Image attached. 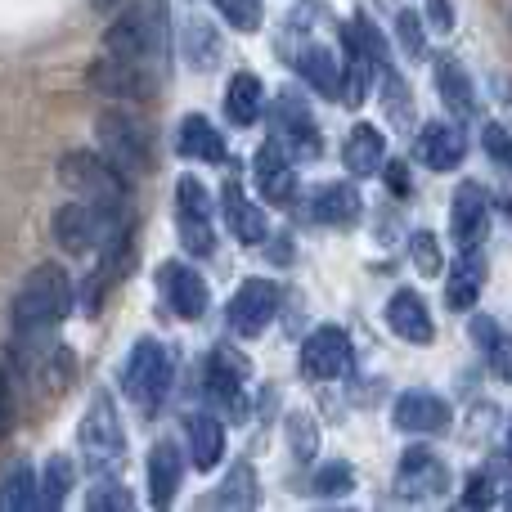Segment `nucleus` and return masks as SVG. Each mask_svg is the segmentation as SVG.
Segmentation results:
<instances>
[{"label":"nucleus","mask_w":512,"mask_h":512,"mask_svg":"<svg viewBox=\"0 0 512 512\" xmlns=\"http://www.w3.org/2000/svg\"><path fill=\"white\" fill-rule=\"evenodd\" d=\"M72 310V283L59 265H36L14 292L9 306V328L23 346H36L41 337H50L54 328L68 319Z\"/></svg>","instance_id":"obj_1"},{"label":"nucleus","mask_w":512,"mask_h":512,"mask_svg":"<svg viewBox=\"0 0 512 512\" xmlns=\"http://www.w3.org/2000/svg\"><path fill=\"white\" fill-rule=\"evenodd\" d=\"M171 378H176V360L158 337H140L122 364V396L144 414H158L162 400L171 396Z\"/></svg>","instance_id":"obj_2"},{"label":"nucleus","mask_w":512,"mask_h":512,"mask_svg":"<svg viewBox=\"0 0 512 512\" xmlns=\"http://www.w3.org/2000/svg\"><path fill=\"white\" fill-rule=\"evenodd\" d=\"M77 445H81V459L86 468L95 472H113L117 463L126 459V432H122V418H117V405L108 391H95L90 396V409L77 427Z\"/></svg>","instance_id":"obj_3"},{"label":"nucleus","mask_w":512,"mask_h":512,"mask_svg":"<svg viewBox=\"0 0 512 512\" xmlns=\"http://www.w3.org/2000/svg\"><path fill=\"white\" fill-rule=\"evenodd\" d=\"M95 140H99V153H104L122 176H144V171H153V144H149V131H144L140 117L113 108V113H104L95 122Z\"/></svg>","instance_id":"obj_4"},{"label":"nucleus","mask_w":512,"mask_h":512,"mask_svg":"<svg viewBox=\"0 0 512 512\" xmlns=\"http://www.w3.org/2000/svg\"><path fill=\"white\" fill-rule=\"evenodd\" d=\"M59 180L72 189L77 198L99 207H126V176L104 158V153H68L59 162Z\"/></svg>","instance_id":"obj_5"},{"label":"nucleus","mask_w":512,"mask_h":512,"mask_svg":"<svg viewBox=\"0 0 512 512\" xmlns=\"http://www.w3.org/2000/svg\"><path fill=\"white\" fill-rule=\"evenodd\" d=\"M176 230L189 256H212L216 234H212V194L198 176L176 180Z\"/></svg>","instance_id":"obj_6"},{"label":"nucleus","mask_w":512,"mask_h":512,"mask_svg":"<svg viewBox=\"0 0 512 512\" xmlns=\"http://www.w3.org/2000/svg\"><path fill=\"white\" fill-rule=\"evenodd\" d=\"M104 54H117V59L131 63L162 54V18H153V9H122L104 32Z\"/></svg>","instance_id":"obj_7"},{"label":"nucleus","mask_w":512,"mask_h":512,"mask_svg":"<svg viewBox=\"0 0 512 512\" xmlns=\"http://www.w3.org/2000/svg\"><path fill=\"white\" fill-rule=\"evenodd\" d=\"M346 369H351V337L337 324H319L301 342V373L310 382H337Z\"/></svg>","instance_id":"obj_8"},{"label":"nucleus","mask_w":512,"mask_h":512,"mask_svg":"<svg viewBox=\"0 0 512 512\" xmlns=\"http://www.w3.org/2000/svg\"><path fill=\"white\" fill-rule=\"evenodd\" d=\"M274 310H279V288L270 279H243L234 288L230 306H225V319L239 337H261L270 328Z\"/></svg>","instance_id":"obj_9"},{"label":"nucleus","mask_w":512,"mask_h":512,"mask_svg":"<svg viewBox=\"0 0 512 512\" xmlns=\"http://www.w3.org/2000/svg\"><path fill=\"white\" fill-rule=\"evenodd\" d=\"M270 122H274V140L283 144V153H288V158H319L324 140H319V131H315V117H310L306 99L279 95Z\"/></svg>","instance_id":"obj_10"},{"label":"nucleus","mask_w":512,"mask_h":512,"mask_svg":"<svg viewBox=\"0 0 512 512\" xmlns=\"http://www.w3.org/2000/svg\"><path fill=\"white\" fill-rule=\"evenodd\" d=\"M158 288H162V297H167L171 315H180V319H203L207 315L212 292H207V279L194 270V265L162 261L158 265Z\"/></svg>","instance_id":"obj_11"},{"label":"nucleus","mask_w":512,"mask_h":512,"mask_svg":"<svg viewBox=\"0 0 512 512\" xmlns=\"http://www.w3.org/2000/svg\"><path fill=\"white\" fill-rule=\"evenodd\" d=\"M243 378H248V364L230 351H212L203 369V391L216 400L221 409H230L234 423L248 418V396H243Z\"/></svg>","instance_id":"obj_12"},{"label":"nucleus","mask_w":512,"mask_h":512,"mask_svg":"<svg viewBox=\"0 0 512 512\" xmlns=\"http://www.w3.org/2000/svg\"><path fill=\"white\" fill-rule=\"evenodd\" d=\"M86 81L108 99H149L153 95V77L131 59H117V54H99L86 68Z\"/></svg>","instance_id":"obj_13"},{"label":"nucleus","mask_w":512,"mask_h":512,"mask_svg":"<svg viewBox=\"0 0 512 512\" xmlns=\"http://www.w3.org/2000/svg\"><path fill=\"white\" fill-rule=\"evenodd\" d=\"M486 230H490L486 189H481L477 180H463V185L454 189V203H450V234H454V243H459V252L463 248H481Z\"/></svg>","instance_id":"obj_14"},{"label":"nucleus","mask_w":512,"mask_h":512,"mask_svg":"<svg viewBox=\"0 0 512 512\" xmlns=\"http://www.w3.org/2000/svg\"><path fill=\"white\" fill-rule=\"evenodd\" d=\"M252 176H256V189H261L265 203L274 207H288L297 198V171H292V158L283 153L279 140H265L252 158Z\"/></svg>","instance_id":"obj_15"},{"label":"nucleus","mask_w":512,"mask_h":512,"mask_svg":"<svg viewBox=\"0 0 512 512\" xmlns=\"http://www.w3.org/2000/svg\"><path fill=\"white\" fill-rule=\"evenodd\" d=\"M468 153V135L454 122H423V131L414 135V158L427 171H454Z\"/></svg>","instance_id":"obj_16"},{"label":"nucleus","mask_w":512,"mask_h":512,"mask_svg":"<svg viewBox=\"0 0 512 512\" xmlns=\"http://www.w3.org/2000/svg\"><path fill=\"white\" fill-rule=\"evenodd\" d=\"M445 486H450V472H445V463L436 459L432 450H405V459H400V472H396V495L400 499L418 504V499L441 495Z\"/></svg>","instance_id":"obj_17"},{"label":"nucleus","mask_w":512,"mask_h":512,"mask_svg":"<svg viewBox=\"0 0 512 512\" xmlns=\"http://www.w3.org/2000/svg\"><path fill=\"white\" fill-rule=\"evenodd\" d=\"M387 328L409 346H432L436 342L432 310H427L423 292H414V288H400L396 297L387 301Z\"/></svg>","instance_id":"obj_18"},{"label":"nucleus","mask_w":512,"mask_h":512,"mask_svg":"<svg viewBox=\"0 0 512 512\" xmlns=\"http://www.w3.org/2000/svg\"><path fill=\"white\" fill-rule=\"evenodd\" d=\"M396 427L409 436H436L450 427V405H445L436 391L414 387L396 400Z\"/></svg>","instance_id":"obj_19"},{"label":"nucleus","mask_w":512,"mask_h":512,"mask_svg":"<svg viewBox=\"0 0 512 512\" xmlns=\"http://www.w3.org/2000/svg\"><path fill=\"white\" fill-rule=\"evenodd\" d=\"M185 481V454L176 441H158L149 450V504L153 508H171Z\"/></svg>","instance_id":"obj_20"},{"label":"nucleus","mask_w":512,"mask_h":512,"mask_svg":"<svg viewBox=\"0 0 512 512\" xmlns=\"http://www.w3.org/2000/svg\"><path fill=\"white\" fill-rule=\"evenodd\" d=\"M221 212H225V225H230V234L239 243H265V234H270V221H265V212L256 203H248V194H243L239 180H230V185L221 189Z\"/></svg>","instance_id":"obj_21"},{"label":"nucleus","mask_w":512,"mask_h":512,"mask_svg":"<svg viewBox=\"0 0 512 512\" xmlns=\"http://www.w3.org/2000/svg\"><path fill=\"white\" fill-rule=\"evenodd\" d=\"M176 153H180V158H189V162L221 167L230 149H225V135L216 131V126L207 122L203 113H189L185 122H180V131H176Z\"/></svg>","instance_id":"obj_22"},{"label":"nucleus","mask_w":512,"mask_h":512,"mask_svg":"<svg viewBox=\"0 0 512 512\" xmlns=\"http://www.w3.org/2000/svg\"><path fill=\"white\" fill-rule=\"evenodd\" d=\"M481 288H486V256L481 248H463L459 265L450 270V279H445V306L459 315V310H472L481 297Z\"/></svg>","instance_id":"obj_23"},{"label":"nucleus","mask_w":512,"mask_h":512,"mask_svg":"<svg viewBox=\"0 0 512 512\" xmlns=\"http://www.w3.org/2000/svg\"><path fill=\"white\" fill-rule=\"evenodd\" d=\"M342 162L355 180L378 176L382 162H387V140H382L378 126H369V122L351 126V135H346V144H342Z\"/></svg>","instance_id":"obj_24"},{"label":"nucleus","mask_w":512,"mask_h":512,"mask_svg":"<svg viewBox=\"0 0 512 512\" xmlns=\"http://www.w3.org/2000/svg\"><path fill=\"white\" fill-rule=\"evenodd\" d=\"M364 212L360 189L346 185V180H333V185H319L310 194V221L319 225H355Z\"/></svg>","instance_id":"obj_25"},{"label":"nucleus","mask_w":512,"mask_h":512,"mask_svg":"<svg viewBox=\"0 0 512 512\" xmlns=\"http://www.w3.org/2000/svg\"><path fill=\"white\" fill-rule=\"evenodd\" d=\"M292 63H297L301 81H306L315 95H324V99L342 95V68H337V54L328 50V45H301V50L292 54Z\"/></svg>","instance_id":"obj_26"},{"label":"nucleus","mask_w":512,"mask_h":512,"mask_svg":"<svg viewBox=\"0 0 512 512\" xmlns=\"http://www.w3.org/2000/svg\"><path fill=\"white\" fill-rule=\"evenodd\" d=\"M185 436H189V463H194L198 472H212L216 463L225 459V427H221V418L189 414Z\"/></svg>","instance_id":"obj_27"},{"label":"nucleus","mask_w":512,"mask_h":512,"mask_svg":"<svg viewBox=\"0 0 512 512\" xmlns=\"http://www.w3.org/2000/svg\"><path fill=\"white\" fill-rule=\"evenodd\" d=\"M472 342L481 346L490 373H495V378H504V382H512V333H508V328L499 324V319H490V315H477V319H472Z\"/></svg>","instance_id":"obj_28"},{"label":"nucleus","mask_w":512,"mask_h":512,"mask_svg":"<svg viewBox=\"0 0 512 512\" xmlns=\"http://www.w3.org/2000/svg\"><path fill=\"white\" fill-rule=\"evenodd\" d=\"M265 108V86L256 72H234L230 77V90H225V117L234 126H252Z\"/></svg>","instance_id":"obj_29"},{"label":"nucleus","mask_w":512,"mask_h":512,"mask_svg":"<svg viewBox=\"0 0 512 512\" xmlns=\"http://www.w3.org/2000/svg\"><path fill=\"white\" fill-rule=\"evenodd\" d=\"M436 90H441L445 108L459 117H472L477 113V90H472V77L459 59H441L436 63Z\"/></svg>","instance_id":"obj_30"},{"label":"nucleus","mask_w":512,"mask_h":512,"mask_svg":"<svg viewBox=\"0 0 512 512\" xmlns=\"http://www.w3.org/2000/svg\"><path fill=\"white\" fill-rule=\"evenodd\" d=\"M72 481H77L72 463L54 454V459L41 468V481H36V508H63L72 495Z\"/></svg>","instance_id":"obj_31"},{"label":"nucleus","mask_w":512,"mask_h":512,"mask_svg":"<svg viewBox=\"0 0 512 512\" xmlns=\"http://www.w3.org/2000/svg\"><path fill=\"white\" fill-rule=\"evenodd\" d=\"M27 508H36V477H32V468L18 459L14 468H5V477H0V512H27Z\"/></svg>","instance_id":"obj_32"},{"label":"nucleus","mask_w":512,"mask_h":512,"mask_svg":"<svg viewBox=\"0 0 512 512\" xmlns=\"http://www.w3.org/2000/svg\"><path fill=\"white\" fill-rule=\"evenodd\" d=\"M346 41V36H342ZM346 54H351V59H346V72H342V104L346 108H360L364 99H369V72H373V59L364 50H355L351 41H346Z\"/></svg>","instance_id":"obj_33"},{"label":"nucleus","mask_w":512,"mask_h":512,"mask_svg":"<svg viewBox=\"0 0 512 512\" xmlns=\"http://www.w3.org/2000/svg\"><path fill=\"white\" fill-rule=\"evenodd\" d=\"M185 59L194 63L198 72L216 68V59H221V36H216L212 27L203 23V18H194V23H185Z\"/></svg>","instance_id":"obj_34"},{"label":"nucleus","mask_w":512,"mask_h":512,"mask_svg":"<svg viewBox=\"0 0 512 512\" xmlns=\"http://www.w3.org/2000/svg\"><path fill=\"white\" fill-rule=\"evenodd\" d=\"M378 77H382V108H387V122L409 126V122H414V104H409V86H405V81H400V72L391 68V63H382V68H378Z\"/></svg>","instance_id":"obj_35"},{"label":"nucleus","mask_w":512,"mask_h":512,"mask_svg":"<svg viewBox=\"0 0 512 512\" xmlns=\"http://www.w3.org/2000/svg\"><path fill=\"white\" fill-rule=\"evenodd\" d=\"M86 508L90 512H126L131 508V490L122 481H113L108 472H99V481L86 490Z\"/></svg>","instance_id":"obj_36"},{"label":"nucleus","mask_w":512,"mask_h":512,"mask_svg":"<svg viewBox=\"0 0 512 512\" xmlns=\"http://www.w3.org/2000/svg\"><path fill=\"white\" fill-rule=\"evenodd\" d=\"M310 490H315L319 499L351 495L355 490V468L351 463H324V468H315V477H310Z\"/></svg>","instance_id":"obj_37"},{"label":"nucleus","mask_w":512,"mask_h":512,"mask_svg":"<svg viewBox=\"0 0 512 512\" xmlns=\"http://www.w3.org/2000/svg\"><path fill=\"white\" fill-rule=\"evenodd\" d=\"M216 504H225V508H252L256 504V472H252V463H239V468L225 477Z\"/></svg>","instance_id":"obj_38"},{"label":"nucleus","mask_w":512,"mask_h":512,"mask_svg":"<svg viewBox=\"0 0 512 512\" xmlns=\"http://www.w3.org/2000/svg\"><path fill=\"white\" fill-rule=\"evenodd\" d=\"M288 445H292V454H297L301 463L315 459V450H319V427H315V418H310L306 409L288 414Z\"/></svg>","instance_id":"obj_39"},{"label":"nucleus","mask_w":512,"mask_h":512,"mask_svg":"<svg viewBox=\"0 0 512 512\" xmlns=\"http://www.w3.org/2000/svg\"><path fill=\"white\" fill-rule=\"evenodd\" d=\"M396 36L400 45H405L409 59H427V23L418 9H400L396 14Z\"/></svg>","instance_id":"obj_40"},{"label":"nucleus","mask_w":512,"mask_h":512,"mask_svg":"<svg viewBox=\"0 0 512 512\" xmlns=\"http://www.w3.org/2000/svg\"><path fill=\"white\" fill-rule=\"evenodd\" d=\"M221 9V18L234 32H256L261 27V0H212Z\"/></svg>","instance_id":"obj_41"},{"label":"nucleus","mask_w":512,"mask_h":512,"mask_svg":"<svg viewBox=\"0 0 512 512\" xmlns=\"http://www.w3.org/2000/svg\"><path fill=\"white\" fill-rule=\"evenodd\" d=\"M409 256H414V265H418L423 274H441V270H445L441 243H436L432 230H414V239H409Z\"/></svg>","instance_id":"obj_42"},{"label":"nucleus","mask_w":512,"mask_h":512,"mask_svg":"<svg viewBox=\"0 0 512 512\" xmlns=\"http://www.w3.org/2000/svg\"><path fill=\"white\" fill-rule=\"evenodd\" d=\"M481 144H486L490 158L504 162V167L512 171V135H508V126H495V122H490V126H486V135H481Z\"/></svg>","instance_id":"obj_43"},{"label":"nucleus","mask_w":512,"mask_h":512,"mask_svg":"<svg viewBox=\"0 0 512 512\" xmlns=\"http://www.w3.org/2000/svg\"><path fill=\"white\" fill-rule=\"evenodd\" d=\"M463 504H468V508H490V504H495V486H490V472H472L468 486H463Z\"/></svg>","instance_id":"obj_44"},{"label":"nucleus","mask_w":512,"mask_h":512,"mask_svg":"<svg viewBox=\"0 0 512 512\" xmlns=\"http://www.w3.org/2000/svg\"><path fill=\"white\" fill-rule=\"evenodd\" d=\"M427 27H432V32H454V9H450V0H427Z\"/></svg>","instance_id":"obj_45"},{"label":"nucleus","mask_w":512,"mask_h":512,"mask_svg":"<svg viewBox=\"0 0 512 512\" xmlns=\"http://www.w3.org/2000/svg\"><path fill=\"white\" fill-rule=\"evenodd\" d=\"M9 427H14V391H9V378L0 373V441H5Z\"/></svg>","instance_id":"obj_46"},{"label":"nucleus","mask_w":512,"mask_h":512,"mask_svg":"<svg viewBox=\"0 0 512 512\" xmlns=\"http://www.w3.org/2000/svg\"><path fill=\"white\" fill-rule=\"evenodd\" d=\"M387 180H391V189H396V194H405V189H409L405 167H400V162H387Z\"/></svg>","instance_id":"obj_47"},{"label":"nucleus","mask_w":512,"mask_h":512,"mask_svg":"<svg viewBox=\"0 0 512 512\" xmlns=\"http://www.w3.org/2000/svg\"><path fill=\"white\" fill-rule=\"evenodd\" d=\"M95 5L99 9H113V5H122V0H95Z\"/></svg>","instance_id":"obj_48"},{"label":"nucleus","mask_w":512,"mask_h":512,"mask_svg":"<svg viewBox=\"0 0 512 512\" xmlns=\"http://www.w3.org/2000/svg\"><path fill=\"white\" fill-rule=\"evenodd\" d=\"M508 454H512V427H508Z\"/></svg>","instance_id":"obj_49"},{"label":"nucleus","mask_w":512,"mask_h":512,"mask_svg":"<svg viewBox=\"0 0 512 512\" xmlns=\"http://www.w3.org/2000/svg\"><path fill=\"white\" fill-rule=\"evenodd\" d=\"M508 504H512V495H508Z\"/></svg>","instance_id":"obj_50"}]
</instances>
